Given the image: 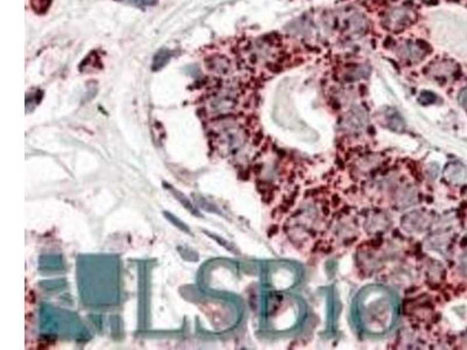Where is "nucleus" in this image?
<instances>
[{
    "instance_id": "f257e3e1",
    "label": "nucleus",
    "mask_w": 467,
    "mask_h": 350,
    "mask_svg": "<svg viewBox=\"0 0 467 350\" xmlns=\"http://www.w3.org/2000/svg\"><path fill=\"white\" fill-rule=\"evenodd\" d=\"M241 57L250 68H270L279 61L280 48L273 37H258L242 47Z\"/></svg>"
},
{
    "instance_id": "f03ea898",
    "label": "nucleus",
    "mask_w": 467,
    "mask_h": 350,
    "mask_svg": "<svg viewBox=\"0 0 467 350\" xmlns=\"http://www.w3.org/2000/svg\"><path fill=\"white\" fill-rule=\"evenodd\" d=\"M416 18H417V13L414 7L409 5H398L385 10L381 20L385 29L393 33H398L410 27L416 21Z\"/></svg>"
},
{
    "instance_id": "7ed1b4c3",
    "label": "nucleus",
    "mask_w": 467,
    "mask_h": 350,
    "mask_svg": "<svg viewBox=\"0 0 467 350\" xmlns=\"http://www.w3.org/2000/svg\"><path fill=\"white\" fill-rule=\"evenodd\" d=\"M429 52H430L429 46L419 40H405L395 49L397 59L405 66L417 65L425 59Z\"/></svg>"
},
{
    "instance_id": "20e7f679",
    "label": "nucleus",
    "mask_w": 467,
    "mask_h": 350,
    "mask_svg": "<svg viewBox=\"0 0 467 350\" xmlns=\"http://www.w3.org/2000/svg\"><path fill=\"white\" fill-rule=\"evenodd\" d=\"M458 71L457 65H454L450 60H437L435 62H431L426 69L427 76H430L432 80L439 81V82H445L453 76H456Z\"/></svg>"
},
{
    "instance_id": "39448f33",
    "label": "nucleus",
    "mask_w": 467,
    "mask_h": 350,
    "mask_svg": "<svg viewBox=\"0 0 467 350\" xmlns=\"http://www.w3.org/2000/svg\"><path fill=\"white\" fill-rule=\"evenodd\" d=\"M208 104H209L211 110L216 111L218 113L227 112L236 104V93L231 89L222 88L210 97Z\"/></svg>"
},
{
    "instance_id": "423d86ee",
    "label": "nucleus",
    "mask_w": 467,
    "mask_h": 350,
    "mask_svg": "<svg viewBox=\"0 0 467 350\" xmlns=\"http://www.w3.org/2000/svg\"><path fill=\"white\" fill-rule=\"evenodd\" d=\"M368 29V20L361 13H354L349 15L346 20L345 31L348 36L359 37L363 35Z\"/></svg>"
},
{
    "instance_id": "0eeeda50",
    "label": "nucleus",
    "mask_w": 467,
    "mask_h": 350,
    "mask_svg": "<svg viewBox=\"0 0 467 350\" xmlns=\"http://www.w3.org/2000/svg\"><path fill=\"white\" fill-rule=\"evenodd\" d=\"M369 74V68L364 65H349L340 71V77L345 83H354L366 79Z\"/></svg>"
},
{
    "instance_id": "6e6552de",
    "label": "nucleus",
    "mask_w": 467,
    "mask_h": 350,
    "mask_svg": "<svg viewBox=\"0 0 467 350\" xmlns=\"http://www.w3.org/2000/svg\"><path fill=\"white\" fill-rule=\"evenodd\" d=\"M206 65L211 72L218 75H227L231 70V63L222 55H215L206 60Z\"/></svg>"
},
{
    "instance_id": "1a4fd4ad",
    "label": "nucleus",
    "mask_w": 467,
    "mask_h": 350,
    "mask_svg": "<svg viewBox=\"0 0 467 350\" xmlns=\"http://www.w3.org/2000/svg\"><path fill=\"white\" fill-rule=\"evenodd\" d=\"M171 57L172 52H169L168 49H160L159 52L154 55L153 62H152V68H153V70H160L161 68H164L169 62Z\"/></svg>"
},
{
    "instance_id": "9d476101",
    "label": "nucleus",
    "mask_w": 467,
    "mask_h": 350,
    "mask_svg": "<svg viewBox=\"0 0 467 350\" xmlns=\"http://www.w3.org/2000/svg\"><path fill=\"white\" fill-rule=\"evenodd\" d=\"M451 173L449 175V179L453 182H461L466 179V170L465 167H462L460 165H452L451 166Z\"/></svg>"
},
{
    "instance_id": "9b49d317",
    "label": "nucleus",
    "mask_w": 467,
    "mask_h": 350,
    "mask_svg": "<svg viewBox=\"0 0 467 350\" xmlns=\"http://www.w3.org/2000/svg\"><path fill=\"white\" fill-rule=\"evenodd\" d=\"M50 3H52V0H32L31 2L33 10L37 13H44L48 10Z\"/></svg>"
},
{
    "instance_id": "f8f14e48",
    "label": "nucleus",
    "mask_w": 467,
    "mask_h": 350,
    "mask_svg": "<svg viewBox=\"0 0 467 350\" xmlns=\"http://www.w3.org/2000/svg\"><path fill=\"white\" fill-rule=\"evenodd\" d=\"M125 3L130 4V5L135 7H146V6H154L159 0H124Z\"/></svg>"
},
{
    "instance_id": "ddd939ff",
    "label": "nucleus",
    "mask_w": 467,
    "mask_h": 350,
    "mask_svg": "<svg viewBox=\"0 0 467 350\" xmlns=\"http://www.w3.org/2000/svg\"><path fill=\"white\" fill-rule=\"evenodd\" d=\"M435 101H436V96L432 92H429V91L422 92V95H420V97H419V102H422V103H424V104L434 103Z\"/></svg>"
},
{
    "instance_id": "4468645a",
    "label": "nucleus",
    "mask_w": 467,
    "mask_h": 350,
    "mask_svg": "<svg viewBox=\"0 0 467 350\" xmlns=\"http://www.w3.org/2000/svg\"><path fill=\"white\" fill-rule=\"evenodd\" d=\"M459 100H460V103H461V105H462V106H464V108H466V109H467V88H466V89H464V90H462V91H461V93H460V98H459Z\"/></svg>"
}]
</instances>
